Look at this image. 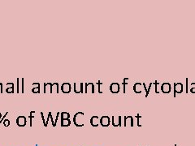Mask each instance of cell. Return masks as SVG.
<instances>
[{"instance_id": "5", "label": "cell", "mask_w": 195, "mask_h": 146, "mask_svg": "<svg viewBox=\"0 0 195 146\" xmlns=\"http://www.w3.org/2000/svg\"><path fill=\"white\" fill-rule=\"evenodd\" d=\"M184 86L182 83H174V98H176V94H180L183 93Z\"/></svg>"}, {"instance_id": "21", "label": "cell", "mask_w": 195, "mask_h": 146, "mask_svg": "<svg viewBox=\"0 0 195 146\" xmlns=\"http://www.w3.org/2000/svg\"><path fill=\"white\" fill-rule=\"evenodd\" d=\"M16 93H20V79H16Z\"/></svg>"}, {"instance_id": "22", "label": "cell", "mask_w": 195, "mask_h": 146, "mask_svg": "<svg viewBox=\"0 0 195 146\" xmlns=\"http://www.w3.org/2000/svg\"><path fill=\"white\" fill-rule=\"evenodd\" d=\"M153 84H154L155 87V93H157V94H158V93H159V91L158 90V85L159 84V83L158 81H155Z\"/></svg>"}, {"instance_id": "8", "label": "cell", "mask_w": 195, "mask_h": 146, "mask_svg": "<svg viewBox=\"0 0 195 146\" xmlns=\"http://www.w3.org/2000/svg\"><path fill=\"white\" fill-rule=\"evenodd\" d=\"M110 91L112 93H118L120 91V85L119 83H112L110 85Z\"/></svg>"}, {"instance_id": "20", "label": "cell", "mask_w": 195, "mask_h": 146, "mask_svg": "<svg viewBox=\"0 0 195 146\" xmlns=\"http://www.w3.org/2000/svg\"><path fill=\"white\" fill-rule=\"evenodd\" d=\"M136 118H137V120H138V127H141V118H142L141 115L138 114L136 115Z\"/></svg>"}, {"instance_id": "11", "label": "cell", "mask_w": 195, "mask_h": 146, "mask_svg": "<svg viewBox=\"0 0 195 146\" xmlns=\"http://www.w3.org/2000/svg\"><path fill=\"white\" fill-rule=\"evenodd\" d=\"M142 87H143L142 83H135L133 87V92L137 94H141L142 93Z\"/></svg>"}, {"instance_id": "16", "label": "cell", "mask_w": 195, "mask_h": 146, "mask_svg": "<svg viewBox=\"0 0 195 146\" xmlns=\"http://www.w3.org/2000/svg\"><path fill=\"white\" fill-rule=\"evenodd\" d=\"M60 117H61V119H70L71 115L68 112H61Z\"/></svg>"}, {"instance_id": "19", "label": "cell", "mask_w": 195, "mask_h": 146, "mask_svg": "<svg viewBox=\"0 0 195 146\" xmlns=\"http://www.w3.org/2000/svg\"><path fill=\"white\" fill-rule=\"evenodd\" d=\"M128 81H129V78H127V77H125V78H124V81H123V86H124V93H126V86L127 84H128Z\"/></svg>"}, {"instance_id": "18", "label": "cell", "mask_w": 195, "mask_h": 146, "mask_svg": "<svg viewBox=\"0 0 195 146\" xmlns=\"http://www.w3.org/2000/svg\"><path fill=\"white\" fill-rule=\"evenodd\" d=\"M33 114H35V111H30V113H29V125H30V127L33 126V118H34V115H33Z\"/></svg>"}, {"instance_id": "24", "label": "cell", "mask_w": 195, "mask_h": 146, "mask_svg": "<svg viewBox=\"0 0 195 146\" xmlns=\"http://www.w3.org/2000/svg\"><path fill=\"white\" fill-rule=\"evenodd\" d=\"M190 93H195V83H192L191 84V88H190Z\"/></svg>"}, {"instance_id": "28", "label": "cell", "mask_w": 195, "mask_h": 146, "mask_svg": "<svg viewBox=\"0 0 195 146\" xmlns=\"http://www.w3.org/2000/svg\"><path fill=\"white\" fill-rule=\"evenodd\" d=\"M41 118H42V122H43V124L45 127L46 126V120H45V117H44V115H43V112H41Z\"/></svg>"}, {"instance_id": "6", "label": "cell", "mask_w": 195, "mask_h": 146, "mask_svg": "<svg viewBox=\"0 0 195 146\" xmlns=\"http://www.w3.org/2000/svg\"><path fill=\"white\" fill-rule=\"evenodd\" d=\"M172 91V85L170 83H163V84L161 85V92L163 93L167 94L170 93Z\"/></svg>"}, {"instance_id": "31", "label": "cell", "mask_w": 195, "mask_h": 146, "mask_svg": "<svg viewBox=\"0 0 195 146\" xmlns=\"http://www.w3.org/2000/svg\"><path fill=\"white\" fill-rule=\"evenodd\" d=\"M50 112H49V113H48V118H47L46 121V127H47V125H48L49 120H50Z\"/></svg>"}, {"instance_id": "32", "label": "cell", "mask_w": 195, "mask_h": 146, "mask_svg": "<svg viewBox=\"0 0 195 146\" xmlns=\"http://www.w3.org/2000/svg\"><path fill=\"white\" fill-rule=\"evenodd\" d=\"M3 115H2V113L0 112V119H1V118H3Z\"/></svg>"}, {"instance_id": "12", "label": "cell", "mask_w": 195, "mask_h": 146, "mask_svg": "<svg viewBox=\"0 0 195 146\" xmlns=\"http://www.w3.org/2000/svg\"><path fill=\"white\" fill-rule=\"evenodd\" d=\"M99 120H100V118L98 115H93L89 120V123H90L92 127H98L100 124Z\"/></svg>"}, {"instance_id": "7", "label": "cell", "mask_w": 195, "mask_h": 146, "mask_svg": "<svg viewBox=\"0 0 195 146\" xmlns=\"http://www.w3.org/2000/svg\"><path fill=\"white\" fill-rule=\"evenodd\" d=\"M60 89H61V91H62L64 93H65V94L69 93L72 91V85H71L70 83H64V84L61 85Z\"/></svg>"}, {"instance_id": "14", "label": "cell", "mask_w": 195, "mask_h": 146, "mask_svg": "<svg viewBox=\"0 0 195 146\" xmlns=\"http://www.w3.org/2000/svg\"><path fill=\"white\" fill-rule=\"evenodd\" d=\"M33 93H40V84L39 83H33Z\"/></svg>"}, {"instance_id": "25", "label": "cell", "mask_w": 195, "mask_h": 146, "mask_svg": "<svg viewBox=\"0 0 195 146\" xmlns=\"http://www.w3.org/2000/svg\"><path fill=\"white\" fill-rule=\"evenodd\" d=\"M24 79L22 78L21 79V93H24Z\"/></svg>"}, {"instance_id": "27", "label": "cell", "mask_w": 195, "mask_h": 146, "mask_svg": "<svg viewBox=\"0 0 195 146\" xmlns=\"http://www.w3.org/2000/svg\"><path fill=\"white\" fill-rule=\"evenodd\" d=\"M186 89H185V93H189V79L186 78Z\"/></svg>"}, {"instance_id": "17", "label": "cell", "mask_w": 195, "mask_h": 146, "mask_svg": "<svg viewBox=\"0 0 195 146\" xmlns=\"http://www.w3.org/2000/svg\"><path fill=\"white\" fill-rule=\"evenodd\" d=\"M11 84V87L7 88L6 92L7 93H14V83H10Z\"/></svg>"}, {"instance_id": "2", "label": "cell", "mask_w": 195, "mask_h": 146, "mask_svg": "<svg viewBox=\"0 0 195 146\" xmlns=\"http://www.w3.org/2000/svg\"><path fill=\"white\" fill-rule=\"evenodd\" d=\"M99 123L101 124L102 127H107L108 126H110L111 124V118H110L108 115H103L100 118L99 120Z\"/></svg>"}, {"instance_id": "23", "label": "cell", "mask_w": 195, "mask_h": 146, "mask_svg": "<svg viewBox=\"0 0 195 146\" xmlns=\"http://www.w3.org/2000/svg\"><path fill=\"white\" fill-rule=\"evenodd\" d=\"M97 84H98V93L102 94V93H103V91L101 90V85L103 84V83H102V82L99 80V81L97 82Z\"/></svg>"}, {"instance_id": "29", "label": "cell", "mask_w": 195, "mask_h": 146, "mask_svg": "<svg viewBox=\"0 0 195 146\" xmlns=\"http://www.w3.org/2000/svg\"><path fill=\"white\" fill-rule=\"evenodd\" d=\"M7 115H8V112H6V113H5V115H4L3 116V118H2L1 119H0V123H3V122L4 121V119H5V118H6V116H7Z\"/></svg>"}, {"instance_id": "30", "label": "cell", "mask_w": 195, "mask_h": 146, "mask_svg": "<svg viewBox=\"0 0 195 146\" xmlns=\"http://www.w3.org/2000/svg\"><path fill=\"white\" fill-rule=\"evenodd\" d=\"M50 120H51V123H52V126L53 127H55V121H54V119H53V117H52V113L50 112Z\"/></svg>"}, {"instance_id": "10", "label": "cell", "mask_w": 195, "mask_h": 146, "mask_svg": "<svg viewBox=\"0 0 195 146\" xmlns=\"http://www.w3.org/2000/svg\"><path fill=\"white\" fill-rule=\"evenodd\" d=\"M128 123H129L130 127H133V118L131 115L124 117V127H128Z\"/></svg>"}, {"instance_id": "3", "label": "cell", "mask_w": 195, "mask_h": 146, "mask_svg": "<svg viewBox=\"0 0 195 146\" xmlns=\"http://www.w3.org/2000/svg\"><path fill=\"white\" fill-rule=\"evenodd\" d=\"M15 122L18 127H25L27 123V118L24 115H20L16 118Z\"/></svg>"}, {"instance_id": "4", "label": "cell", "mask_w": 195, "mask_h": 146, "mask_svg": "<svg viewBox=\"0 0 195 146\" xmlns=\"http://www.w3.org/2000/svg\"><path fill=\"white\" fill-rule=\"evenodd\" d=\"M121 120H122V116L118 115V116H112V124L113 127H121Z\"/></svg>"}, {"instance_id": "9", "label": "cell", "mask_w": 195, "mask_h": 146, "mask_svg": "<svg viewBox=\"0 0 195 146\" xmlns=\"http://www.w3.org/2000/svg\"><path fill=\"white\" fill-rule=\"evenodd\" d=\"M83 86L84 84L83 83H80L77 86V83H74L73 84V91L75 93H84L83 91Z\"/></svg>"}, {"instance_id": "15", "label": "cell", "mask_w": 195, "mask_h": 146, "mask_svg": "<svg viewBox=\"0 0 195 146\" xmlns=\"http://www.w3.org/2000/svg\"><path fill=\"white\" fill-rule=\"evenodd\" d=\"M72 123L70 119H61V127H69Z\"/></svg>"}, {"instance_id": "13", "label": "cell", "mask_w": 195, "mask_h": 146, "mask_svg": "<svg viewBox=\"0 0 195 146\" xmlns=\"http://www.w3.org/2000/svg\"><path fill=\"white\" fill-rule=\"evenodd\" d=\"M91 88V93H94V83H86L85 84V93H88L89 88Z\"/></svg>"}, {"instance_id": "26", "label": "cell", "mask_w": 195, "mask_h": 146, "mask_svg": "<svg viewBox=\"0 0 195 146\" xmlns=\"http://www.w3.org/2000/svg\"><path fill=\"white\" fill-rule=\"evenodd\" d=\"M3 124H4V126L5 127H8V126H9L10 125V120L9 119H4V121L3 122Z\"/></svg>"}, {"instance_id": "1", "label": "cell", "mask_w": 195, "mask_h": 146, "mask_svg": "<svg viewBox=\"0 0 195 146\" xmlns=\"http://www.w3.org/2000/svg\"><path fill=\"white\" fill-rule=\"evenodd\" d=\"M84 115H85V114L83 112H77L74 115L72 122L75 124V126H77L78 127H81L85 125L84 120H83Z\"/></svg>"}]
</instances>
